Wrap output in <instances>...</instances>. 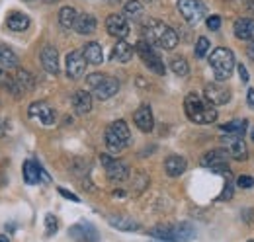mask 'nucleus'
<instances>
[{
	"mask_svg": "<svg viewBox=\"0 0 254 242\" xmlns=\"http://www.w3.org/2000/svg\"><path fill=\"white\" fill-rule=\"evenodd\" d=\"M184 110H186L188 120L193 121V123L207 125V123L217 121V110H215V106H211L203 96H199L195 92H190L184 98Z\"/></svg>",
	"mask_w": 254,
	"mask_h": 242,
	"instance_id": "obj_1",
	"label": "nucleus"
},
{
	"mask_svg": "<svg viewBox=\"0 0 254 242\" xmlns=\"http://www.w3.org/2000/svg\"><path fill=\"white\" fill-rule=\"evenodd\" d=\"M145 35L149 43L157 45L164 51H172L178 45V33L160 20H149L145 24Z\"/></svg>",
	"mask_w": 254,
	"mask_h": 242,
	"instance_id": "obj_2",
	"label": "nucleus"
},
{
	"mask_svg": "<svg viewBox=\"0 0 254 242\" xmlns=\"http://www.w3.org/2000/svg\"><path fill=\"white\" fill-rule=\"evenodd\" d=\"M153 239H159L162 242H190L195 239V229L188 223L178 225H159L149 231Z\"/></svg>",
	"mask_w": 254,
	"mask_h": 242,
	"instance_id": "obj_3",
	"label": "nucleus"
},
{
	"mask_svg": "<svg viewBox=\"0 0 254 242\" xmlns=\"http://www.w3.org/2000/svg\"><path fill=\"white\" fill-rule=\"evenodd\" d=\"M104 143L110 152H122L131 143V131L124 120H118L108 125L104 133Z\"/></svg>",
	"mask_w": 254,
	"mask_h": 242,
	"instance_id": "obj_4",
	"label": "nucleus"
},
{
	"mask_svg": "<svg viewBox=\"0 0 254 242\" xmlns=\"http://www.w3.org/2000/svg\"><path fill=\"white\" fill-rule=\"evenodd\" d=\"M86 84H88V88L92 90V94H94L96 98L102 100V102L114 98L118 94V90H120V82L116 78H112L108 74H100V72L88 74Z\"/></svg>",
	"mask_w": 254,
	"mask_h": 242,
	"instance_id": "obj_5",
	"label": "nucleus"
},
{
	"mask_svg": "<svg viewBox=\"0 0 254 242\" xmlns=\"http://www.w3.org/2000/svg\"><path fill=\"white\" fill-rule=\"evenodd\" d=\"M209 64H211V68H213V72H215V76L219 80H227L233 74L235 66H237L235 53L229 51V49H225V47H217L209 55Z\"/></svg>",
	"mask_w": 254,
	"mask_h": 242,
	"instance_id": "obj_6",
	"label": "nucleus"
},
{
	"mask_svg": "<svg viewBox=\"0 0 254 242\" xmlns=\"http://www.w3.org/2000/svg\"><path fill=\"white\" fill-rule=\"evenodd\" d=\"M135 51L137 55L141 57V60L145 62V66L149 70H153L155 74H164L166 68H164V62L160 59V55L157 53V49L153 47V43H149L147 39H141L137 45H135Z\"/></svg>",
	"mask_w": 254,
	"mask_h": 242,
	"instance_id": "obj_7",
	"label": "nucleus"
},
{
	"mask_svg": "<svg viewBox=\"0 0 254 242\" xmlns=\"http://www.w3.org/2000/svg\"><path fill=\"white\" fill-rule=\"evenodd\" d=\"M176 6H178V12L182 14V18L191 26L199 24L207 16V8L201 0H178Z\"/></svg>",
	"mask_w": 254,
	"mask_h": 242,
	"instance_id": "obj_8",
	"label": "nucleus"
},
{
	"mask_svg": "<svg viewBox=\"0 0 254 242\" xmlns=\"http://www.w3.org/2000/svg\"><path fill=\"white\" fill-rule=\"evenodd\" d=\"M100 162L104 164L106 176H108L110 182L120 183V182H126L129 178V168H127L122 160H118V158H114L110 154H100Z\"/></svg>",
	"mask_w": 254,
	"mask_h": 242,
	"instance_id": "obj_9",
	"label": "nucleus"
},
{
	"mask_svg": "<svg viewBox=\"0 0 254 242\" xmlns=\"http://www.w3.org/2000/svg\"><path fill=\"white\" fill-rule=\"evenodd\" d=\"M229 158H231V154H229L227 149H213V151L205 152V154L201 156L199 164H201L203 168H211V170H215V172L227 174V172H231V170L227 168Z\"/></svg>",
	"mask_w": 254,
	"mask_h": 242,
	"instance_id": "obj_10",
	"label": "nucleus"
},
{
	"mask_svg": "<svg viewBox=\"0 0 254 242\" xmlns=\"http://www.w3.org/2000/svg\"><path fill=\"white\" fill-rule=\"evenodd\" d=\"M86 59L82 55V51H70L66 55V60H64V70H66V76L70 80H78L84 70H86Z\"/></svg>",
	"mask_w": 254,
	"mask_h": 242,
	"instance_id": "obj_11",
	"label": "nucleus"
},
{
	"mask_svg": "<svg viewBox=\"0 0 254 242\" xmlns=\"http://www.w3.org/2000/svg\"><path fill=\"white\" fill-rule=\"evenodd\" d=\"M68 237L76 242H100V235L92 223H76L68 229Z\"/></svg>",
	"mask_w": 254,
	"mask_h": 242,
	"instance_id": "obj_12",
	"label": "nucleus"
},
{
	"mask_svg": "<svg viewBox=\"0 0 254 242\" xmlns=\"http://www.w3.org/2000/svg\"><path fill=\"white\" fill-rule=\"evenodd\" d=\"M221 141L225 143V147H227V151L231 154V158H235V160H247L249 158L247 143H245V139L241 135H229V133H225L221 137Z\"/></svg>",
	"mask_w": 254,
	"mask_h": 242,
	"instance_id": "obj_13",
	"label": "nucleus"
},
{
	"mask_svg": "<svg viewBox=\"0 0 254 242\" xmlns=\"http://www.w3.org/2000/svg\"><path fill=\"white\" fill-rule=\"evenodd\" d=\"M203 98L211 104V106H225L231 100V90L227 86H223L219 82H209L203 88Z\"/></svg>",
	"mask_w": 254,
	"mask_h": 242,
	"instance_id": "obj_14",
	"label": "nucleus"
},
{
	"mask_svg": "<svg viewBox=\"0 0 254 242\" xmlns=\"http://www.w3.org/2000/svg\"><path fill=\"white\" fill-rule=\"evenodd\" d=\"M28 114H30V118H33V120L41 121V125H45V127L55 125V120H57L55 110L47 102H33L32 106H30V112Z\"/></svg>",
	"mask_w": 254,
	"mask_h": 242,
	"instance_id": "obj_15",
	"label": "nucleus"
},
{
	"mask_svg": "<svg viewBox=\"0 0 254 242\" xmlns=\"http://www.w3.org/2000/svg\"><path fill=\"white\" fill-rule=\"evenodd\" d=\"M106 30L116 39H126L129 35V22L122 14H110L106 18Z\"/></svg>",
	"mask_w": 254,
	"mask_h": 242,
	"instance_id": "obj_16",
	"label": "nucleus"
},
{
	"mask_svg": "<svg viewBox=\"0 0 254 242\" xmlns=\"http://www.w3.org/2000/svg\"><path fill=\"white\" fill-rule=\"evenodd\" d=\"M35 88V78L28 70H18L16 76L12 78V86H10V94L14 96H24L26 92H32Z\"/></svg>",
	"mask_w": 254,
	"mask_h": 242,
	"instance_id": "obj_17",
	"label": "nucleus"
},
{
	"mask_svg": "<svg viewBox=\"0 0 254 242\" xmlns=\"http://www.w3.org/2000/svg\"><path fill=\"white\" fill-rule=\"evenodd\" d=\"M133 121H135V125L139 127V131H143V133H151V131L155 129V118H153V110H151V106L143 104V106L133 114Z\"/></svg>",
	"mask_w": 254,
	"mask_h": 242,
	"instance_id": "obj_18",
	"label": "nucleus"
},
{
	"mask_svg": "<svg viewBox=\"0 0 254 242\" xmlns=\"http://www.w3.org/2000/svg\"><path fill=\"white\" fill-rule=\"evenodd\" d=\"M41 66L49 72V74H59V51L53 45H45L41 49Z\"/></svg>",
	"mask_w": 254,
	"mask_h": 242,
	"instance_id": "obj_19",
	"label": "nucleus"
},
{
	"mask_svg": "<svg viewBox=\"0 0 254 242\" xmlns=\"http://www.w3.org/2000/svg\"><path fill=\"white\" fill-rule=\"evenodd\" d=\"M72 110L76 116H86L92 110V94L86 90H76L72 94Z\"/></svg>",
	"mask_w": 254,
	"mask_h": 242,
	"instance_id": "obj_20",
	"label": "nucleus"
},
{
	"mask_svg": "<svg viewBox=\"0 0 254 242\" xmlns=\"http://www.w3.org/2000/svg\"><path fill=\"white\" fill-rule=\"evenodd\" d=\"M186 168H188V162H186V158L180 156V154H170V156L164 160V172H166L170 178L182 176V174L186 172Z\"/></svg>",
	"mask_w": 254,
	"mask_h": 242,
	"instance_id": "obj_21",
	"label": "nucleus"
},
{
	"mask_svg": "<svg viewBox=\"0 0 254 242\" xmlns=\"http://www.w3.org/2000/svg\"><path fill=\"white\" fill-rule=\"evenodd\" d=\"M133 55H135V49L127 43L126 39H120L118 43H116V47L112 49V55H110V59L114 60V62H129V60L133 59Z\"/></svg>",
	"mask_w": 254,
	"mask_h": 242,
	"instance_id": "obj_22",
	"label": "nucleus"
},
{
	"mask_svg": "<svg viewBox=\"0 0 254 242\" xmlns=\"http://www.w3.org/2000/svg\"><path fill=\"white\" fill-rule=\"evenodd\" d=\"M30 16L24 14V12H10L8 18H6V28L10 31H26L30 28Z\"/></svg>",
	"mask_w": 254,
	"mask_h": 242,
	"instance_id": "obj_23",
	"label": "nucleus"
},
{
	"mask_svg": "<svg viewBox=\"0 0 254 242\" xmlns=\"http://www.w3.org/2000/svg\"><path fill=\"white\" fill-rule=\"evenodd\" d=\"M108 223H110L114 229L124 231V233H135V231L141 229V225H139L135 219L124 217V215H112V217H108Z\"/></svg>",
	"mask_w": 254,
	"mask_h": 242,
	"instance_id": "obj_24",
	"label": "nucleus"
},
{
	"mask_svg": "<svg viewBox=\"0 0 254 242\" xmlns=\"http://www.w3.org/2000/svg\"><path fill=\"white\" fill-rule=\"evenodd\" d=\"M235 35L243 41H253L254 39V20L253 18H239L235 22Z\"/></svg>",
	"mask_w": 254,
	"mask_h": 242,
	"instance_id": "obj_25",
	"label": "nucleus"
},
{
	"mask_svg": "<svg viewBox=\"0 0 254 242\" xmlns=\"http://www.w3.org/2000/svg\"><path fill=\"white\" fill-rule=\"evenodd\" d=\"M96 26H98V22H96V18L92 14H78L76 24H74V30H76V33H80V35H90V33L96 31Z\"/></svg>",
	"mask_w": 254,
	"mask_h": 242,
	"instance_id": "obj_26",
	"label": "nucleus"
},
{
	"mask_svg": "<svg viewBox=\"0 0 254 242\" xmlns=\"http://www.w3.org/2000/svg\"><path fill=\"white\" fill-rule=\"evenodd\" d=\"M82 55H84V59H86L88 64H102V62H104L102 47H100V43H96V41H90V43L84 45Z\"/></svg>",
	"mask_w": 254,
	"mask_h": 242,
	"instance_id": "obj_27",
	"label": "nucleus"
},
{
	"mask_svg": "<svg viewBox=\"0 0 254 242\" xmlns=\"http://www.w3.org/2000/svg\"><path fill=\"white\" fill-rule=\"evenodd\" d=\"M18 64H20L18 55L10 47L0 45V66L6 68V70H10V68H18Z\"/></svg>",
	"mask_w": 254,
	"mask_h": 242,
	"instance_id": "obj_28",
	"label": "nucleus"
},
{
	"mask_svg": "<svg viewBox=\"0 0 254 242\" xmlns=\"http://www.w3.org/2000/svg\"><path fill=\"white\" fill-rule=\"evenodd\" d=\"M76 18H78V14H76V10L72 6H63L59 10V24H61V28H64V30H74Z\"/></svg>",
	"mask_w": 254,
	"mask_h": 242,
	"instance_id": "obj_29",
	"label": "nucleus"
},
{
	"mask_svg": "<svg viewBox=\"0 0 254 242\" xmlns=\"http://www.w3.org/2000/svg\"><path fill=\"white\" fill-rule=\"evenodd\" d=\"M24 180L30 185H35L37 182L41 180V166L33 160H26L24 162Z\"/></svg>",
	"mask_w": 254,
	"mask_h": 242,
	"instance_id": "obj_30",
	"label": "nucleus"
},
{
	"mask_svg": "<svg viewBox=\"0 0 254 242\" xmlns=\"http://www.w3.org/2000/svg\"><path fill=\"white\" fill-rule=\"evenodd\" d=\"M247 129H249V121L247 120H235V121H229V123L221 125L223 133H229V135H241V137H245Z\"/></svg>",
	"mask_w": 254,
	"mask_h": 242,
	"instance_id": "obj_31",
	"label": "nucleus"
},
{
	"mask_svg": "<svg viewBox=\"0 0 254 242\" xmlns=\"http://www.w3.org/2000/svg\"><path fill=\"white\" fill-rule=\"evenodd\" d=\"M124 16L127 20H141L143 16V4L139 0H129L124 8Z\"/></svg>",
	"mask_w": 254,
	"mask_h": 242,
	"instance_id": "obj_32",
	"label": "nucleus"
},
{
	"mask_svg": "<svg viewBox=\"0 0 254 242\" xmlns=\"http://www.w3.org/2000/svg\"><path fill=\"white\" fill-rule=\"evenodd\" d=\"M170 68H172V72L176 76H188V72H190L188 60L184 59V57H174V59L170 60Z\"/></svg>",
	"mask_w": 254,
	"mask_h": 242,
	"instance_id": "obj_33",
	"label": "nucleus"
},
{
	"mask_svg": "<svg viewBox=\"0 0 254 242\" xmlns=\"http://www.w3.org/2000/svg\"><path fill=\"white\" fill-rule=\"evenodd\" d=\"M57 229H59L57 217H55V215H51V213H47V215H45V235H47V237H51V235H55V233H57Z\"/></svg>",
	"mask_w": 254,
	"mask_h": 242,
	"instance_id": "obj_34",
	"label": "nucleus"
},
{
	"mask_svg": "<svg viewBox=\"0 0 254 242\" xmlns=\"http://www.w3.org/2000/svg\"><path fill=\"white\" fill-rule=\"evenodd\" d=\"M209 39L207 37H199L197 39V43H195V57L197 59H201V57H205L207 55V51H209Z\"/></svg>",
	"mask_w": 254,
	"mask_h": 242,
	"instance_id": "obj_35",
	"label": "nucleus"
},
{
	"mask_svg": "<svg viewBox=\"0 0 254 242\" xmlns=\"http://www.w3.org/2000/svg\"><path fill=\"white\" fill-rule=\"evenodd\" d=\"M12 78H14V76H10V74L6 72V68L0 66V88L10 90V86H12Z\"/></svg>",
	"mask_w": 254,
	"mask_h": 242,
	"instance_id": "obj_36",
	"label": "nucleus"
},
{
	"mask_svg": "<svg viewBox=\"0 0 254 242\" xmlns=\"http://www.w3.org/2000/svg\"><path fill=\"white\" fill-rule=\"evenodd\" d=\"M237 185L243 187V189H251V187H254V178L253 176H241L237 180Z\"/></svg>",
	"mask_w": 254,
	"mask_h": 242,
	"instance_id": "obj_37",
	"label": "nucleus"
},
{
	"mask_svg": "<svg viewBox=\"0 0 254 242\" xmlns=\"http://www.w3.org/2000/svg\"><path fill=\"white\" fill-rule=\"evenodd\" d=\"M207 28L213 31L219 30V28H221V16H215V14L209 16V18H207Z\"/></svg>",
	"mask_w": 254,
	"mask_h": 242,
	"instance_id": "obj_38",
	"label": "nucleus"
},
{
	"mask_svg": "<svg viewBox=\"0 0 254 242\" xmlns=\"http://www.w3.org/2000/svg\"><path fill=\"white\" fill-rule=\"evenodd\" d=\"M231 197H233V185H231V183H227V185H225V191H223L221 195H219V201L231 199Z\"/></svg>",
	"mask_w": 254,
	"mask_h": 242,
	"instance_id": "obj_39",
	"label": "nucleus"
},
{
	"mask_svg": "<svg viewBox=\"0 0 254 242\" xmlns=\"http://www.w3.org/2000/svg\"><path fill=\"white\" fill-rule=\"evenodd\" d=\"M237 68H239L241 80H243V82H249V80H251V76H249V70L245 68V64H237Z\"/></svg>",
	"mask_w": 254,
	"mask_h": 242,
	"instance_id": "obj_40",
	"label": "nucleus"
},
{
	"mask_svg": "<svg viewBox=\"0 0 254 242\" xmlns=\"http://www.w3.org/2000/svg\"><path fill=\"white\" fill-rule=\"evenodd\" d=\"M59 193L66 197V199H70V201H74V203H78V195H74V193H70V191H66L64 187H59Z\"/></svg>",
	"mask_w": 254,
	"mask_h": 242,
	"instance_id": "obj_41",
	"label": "nucleus"
},
{
	"mask_svg": "<svg viewBox=\"0 0 254 242\" xmlns=\"http://www.w3.org/2000/svg\"><path fill=\"white\" fill-rule=\"evenodd\" d=\"M247 55H249V59L254 60V39L253 41H249V47H247Z\"/></svg>",
	"mask_w": 254,
	"mask_h": 242,
	"instance_id": "obj_42",
	"label": "nucleus"
},
{
	"mask_svg": "<svg viewBox=\"0 0 254 242\" xmlns=\"http://www.w3.org/2000/svg\"><path fill=\"white\" fill-rule=\"evenodd\" d=\"M247 100H249V106L254 110V88H251V90L247 92Z\"/></svg>",
	"mask_w": 254,
	"mask_h": 242,
	"instance_id": "obj_43",
	"label": "nucleus"
},
{
	"mask_svg": "<svg viewBox=\"0 0 254 242\" xmlns=\"http://www.w3.org/2000/svg\"><path fill=\"white\" fill-rule=\"evenodd\" d=\"M247 10H249L251 14H254V0H249V2H247Z\"/></svg>",
	"mask_w": 254,
	"mask_h": 242,
	"instance_id": "obj_44",
	"label": "nucleus"
},
{
	"mask_svg": "<svg viewBox=\"0 0 254 242\" xmlns=\"http://www.w3.org/2000/svg\"><path fill=\"white\" fill-rule=\"evenodd\" d=\"M0 242H10V239L6 235H0Z\"/></svg>",
	"mask_w": 254,
	"mask_h": 242,
	"instance_id": "obj_45",
	"label": "nucleus"
},
{
	"mask_svg": "<svg viewBox=\"0 0 254 242\" xmlns=\"http://www.w3.org/2000/svg\"><path fill=\"white\" fill-rule=\"evenodd\" d=\"M251 139H253V141H254V129H253V131H251Z\"/></svg>",
	"mask_w": 254,
	"mask_h": 242,
	"instance_id": "obj_46",
	"label": "nucleus"
},
{
	"mask_svg": "<svg viewBox=\"0 0 254 242\" xmlns=\"http://www.w3.org/2000/svg\"><path fill=\"white\" fill-rule=\"evenodd\" d=\"M43 2H57V0H43Z\"/></svg>",
	"mask_w": 254,
	"mask_h": 242,
	"instance_id": "obj_47",
	"label": "nucleus"
},
{
	"mask_svg": "<svg viewBox=\"0 0 254 242\" xmlns=\"http://www.w3.org/2000/svg\"><path fill=\"white\" fill-rule=\"evenodd\" d=\"M0 135H4V131H2V127H0Z\"/></svg>",
	"mask_w": 254,
	"mask_h": 242,
	"instance_id": "obj_48",
	"label": "nucleus"
},
{
	"mask_svg": "<svg viewBox=\"0 0 254 242\" xmlns=\"http://www.w3.org/2000/svg\"><path fill=\"white\" fill-rule=\"evenodd\" d=\"M251 242H254V241H251Z\"/></svg>",
	"mask_w": 254,
	"mask_h": 242,
	"instance_id": "obj_49",
	"label": "nucleus"
}]
</instances>
